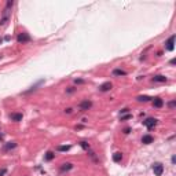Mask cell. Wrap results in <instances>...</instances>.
Instances as JSON below:
<instances>
[{
  "label": "cell",
  "mask_w": 176,
  "mask_h": 176,
  "mask_svg": "<svg viewBox=\"0 0 176 176\" xmlns=\"http://www.w3.org/2000/svg\"><path fill=\"white\" fill-rule=\"evenodd\" d=\"M12 4H14V2H11V0H8L7 3H6V7L3 10L2 12V17H0V26H6L7 25V22L10 21V18H11V7Z\"/></svg>",
  "instance_id": "6da1fadb"
},
{
  "label": "cell",
  "mask_w": 176,
  "mask_h": 176,
  "mask_svg": "<svg viewBox=\"0 0 176 176\" xmlns=\"http://www.w3.org/2000/svg\"><path fill=\"white\" fill-rule=\"evenodd\" d=\"M143 125L147 128L149 131H151L155 125H157V120H155V118H151V117L150 118H146V120L143 121Z\"/></svg>",
  "instance_id": "7a4b0ae2"
},
{
  "label": "cell",
  "mask_w": 176,
  "mask_h": 176,
  "mask_svg": "<svg viewBox=\"0 0 176 176\" xmlns=\"http://www.w3.org/2000/svg\"><path fill=\"white\" fill-rule=\"evenodd\" d=\"M173 48H175V35H172L165 41V50L167 51H173Z\"/></svg>",
  "instance_id": "3957f363"
},
{
  "label": "cell",
  "mask_w": 176,
  "mask_h": 176,
  "mask_svg": "<svg viewBox=\"0 0 176 176\" xmlns=\"http://www.w3.org/2000/svg\"><path fill=\"white\" fill-rule=\"evenodd\" d=\"M153 172H154L155 176H161L162 173H164V165L160 164V162L153 164Z\"/></svg>",
  "instance_id": "277c9868"
},
{
  "label": "cell",
  "mask_w": 176,
  "mask_h": 176,
  "mask_svg": "<svg viewBox=\"0 0 176 176\" xmlns=\"http://www.w3.org/2000/svg\"><path fill=\"white\" fill-rule=\"evenodd\" d=\"M17 41L19 44H25V43H29L30 41V36L28 33H19L18 36H17Z\"/></svg>",
  "instance_id": "5b68a950"
},
{
  "label": "cell",
  "mask_w": 176,
  "mask_h": 176,
  "mask_svg": "<svg viewBox=\"0 0 176 176\" xmlns=\"http://www.w3.org/2000/svg\"><path fill=\"white\" fill-rule=\"evenodd\" d=\"M91 107H92V102H91V100H88V99H85V100H83V102L79 103V109H80L81 111L90 110Z\"/></svg>",
  "instance_id": "8992f818"
},
{
  "label": "cell",
  "mask_w": 176,
  "mask_h": 176,
  "mask_svg": "<svg viewBox=\"0 0 176 176\" xmlns=\"http://www.w3.org/2000/svg\"><path fill=\"white\" fill-rule=\"evenodd\" d=\"M111 87H113V84H111L110 81H106V83H103L102 85L99 87V91L100 92H107V91L111 90Z\"/></svg>",
  "instance_id": "52a82bcc"
},
{
  "label": "cell",
  "mask_w": 176,
  "mask_h": 176,
  "mask_svg": "<svg viewBox=\"0 0 176 176\" xmlns=\"http://www.w3.org/2000/svg\"><path fill=\"white\" fill-rule=\"evenodd\" d=\"M153 106L157 107V109H161L164 106V100L161 98H153Z\"/></svg>",
  "instance_id": "ba28073f"
},
{
  "label": "cell",
  "mask_w": 176,
  "mask_h": 176,
  "mask_svg": "<svg viewBox=\"0 0 176 176\" xmlns=\"http://www.w3.org/2000/svg\"><path fill=\"white\" fill-rule=\"evenodd\" d=\"M153 142H154V138L151 135H143V138H142V143H144V144H150Z\"/></svg>",
  "instance_id": "9c48e42d"
},
{
  "label": "cell",
  "mask_w": 176,
  "mask_h": 176,
  "mask_svg": "<svg viewBox=\"0 0 176 176\" xmlns=\"http://www.w3.org/2000/svg\"><path fill=\"white\" fill-rule=\"evenodd\" d=\"M17 147V143L15 142H8V143H6L4 146H3V151H8V150H12V149Z\"/></svg>",
  "instance_id": "30bf717a"
},
{
  "label": "cell",
  "mask_w": 176,
  "mask_h": 176,
  "mask_svg": "<svg viewBox=\"0 0 176 176\" xmlns=\"http://www.w3.org/2000/svg\"><path fill=\"white\" fill-rule=\"evenodd\" d=\"M114 77H121V76H127V72L125 70H121V69H114L113 72H111Z\"/></svg>",
  "instance_id": "8fae6325"
},
{
  "label": "cell",
  "mask_w": 176,
  "mask_h": 176,
  "mask_svg": "<svg viewBox=\"0 0 176 176\" xmlns=\"http://www.w3.org/2000/svg\"><path fill=\"white\" fill-rule=\"evenodd\" d=\"M10 118L12 121H21L22 120V113H11L10 114Z\"/></svg>",
  "instance_id": "7c38bea8"
},
{
  "label": "cell",
  "mask_w": 176,
  "mask_h": 176,
  "mask_svg": "<svg viewBox=\"0 0 176 176\" xmlns=\"http://www.w3.org/2000/svg\"><path fill=\"white\" fill-rule=\"evenodd\" d=\"M153 81H154V83H165V81H167V77L158 74V76H154L153 77Z\"/></svg>",
  "instance_id": "4fadbf2b"
},
{
  "label": "cell",
  "mask_w": 176,
  "mask_h": 176,
  "mask_svg": "<svg viewBox=\"0 0 176 176\" xmlns=\"http://www.w3.org/2000/svg\"><path fill=\"white\" fill-rule=\"evenodd\" d=\"M54 158H55V153L54 151H47L46 155H44V160L46 161H52Z\"/></svg>",
  "instance_id": "5bb4252c"
},
{
  "label": "cell",
  "mask_w": 176,
  "mask_h": 176,
  "mask_svg": "<svg viewBox=\"0 0 176 176\" xmlns=\"http://www.w3.org/2000/svg\"><path fill=\"white\" fill-rule=\"evenodd\" d=\"M72 168H73V164L66 162V164H63L62 167H61V172H67V171H70Z\"/></svg>",
  "instance_id": "9a60e30c"
},
{
  "label": "cell",
  "mask_w": 176,
  "mask_h": 176,
  "mask_svg": "<svg viewBox=\"0 0 176 176\" xmlns=\"http://www.w3.org/2000/svg\"><path fill=\"white\" fill-rule=\"evenodd\" d=\"M121 160H123V154H121L120 151H117V153L113 154V161L114 162H121Z\"/></svg>",
  "instance_id": "2e32d148"
},
{
  "label": "cell",
  "mask_w": 176,
  "mask_h": 176,
  "mask_svg": "<svg viewBox=\"0 0 176 176\" xmlns=\"http://www.w3.org/2000/svg\"><path fill=\"white\" fill-rule=\"evenodd\" d=\"M139 102H149V100H151L153 98H150V96H147V95H140V96H138L136 98Z\"/></svg>",
  "instance_id": "e0dca14e"
},
{
  "label": "cell",
  "mask_w": 176,
  "mask_h": 176,
  "mask_svg": "<svg viewBox=\"0 0 176 176\" xmlns=\"http://www.w3.org/2000/svg\"><path fill=\"white\" fill-rule=\"evenodd\" d=\"M79 144H80V146H81V149H84V150H87V151H88V150H90V144H88V143H87V142H84V140H81V142H80V143H79Z\"/></svg>",
  "instance_id": "ac0fdd59"
},
{
  "label": "cell",
  "mask_w": 176,
  "mask_h": 176,
  "mask_svg": "<svg viewBox=\"0 0 176 176\" xmlns=\"http://www.w3.org/2000/svg\"><path fill=\"white\" fill-rule=\"evenodd\" d=\"M70 149H72V146H58V147H56V150H58V151H69Z\"/></svg>",
  "instance_id": "d6986e66"
},
{
  "label": "cell",
  "mask_w": 176,
  "mask_h": 176,
  "mask_svg": "<svg viewBox=\"0 0 176 176\" xmlns=\"http://www.w3.org/2000/svg\"><path fill=\"white\" fill-rule=\"evenodd\" d=\"M129 118H132V114H127V116H120V120H121V121L129 120Z\"/></svg>",
  "instance_id": "ffe728a7"
},
{
  "label": "cell",
  "mask_w": 176,
  "mask_h": 176,
  "mask_svg": "<svg viewBox=\"0 0 176 176\" xmlns=\"http://www.w3.org/2000/svg\"><path fill=\"white\" fill-rule=\"evenodd\" d=\"M6 173H7V168H2V169H0V176H4Z\"/></svg>",
  "instance_id": "44dd1931"
},
{
  "label": "cell",
  "mask_w": 176,
  "mask_h": 176,
  "mask_svg": "<svg viewBox=\"0 0 176 176\" xmlns=\"http://www.w3.org/2000/svg\"><path fill=\"white\" fill-rule=\"evenodd\" d=\"M168 106L171 107V109H173V107L176 106V102H175V100H172V102H169V103H168Z\"/></svg>",
  "instance_id": "7402d4cb"
},
{
  "label": "cell",
  "mask_w": 176,
  "mask_h": 176,
  "mask_svg": "<svg viewBox=\"0 0 176 176\" xmlns=\"http://www.w3.org/2000/svg\"><path fill=\"white\" fill-rule=\"evenodd\" d=\"M74 83H76V84H84V80H81V79H76V80H74Z\"/></svg>",
  "instance_id": "603a6c76"
},
{
  "label": "cell",
  "mask_w": 176,
  "mask_h": 176,
  "mask_svg": "<svg viewBox=\"0 0 176 176\" xmlns=\"http://www.w3.org/2000/svg\"><path fill=\"white\" fill-rule=\"evenodd\" d=\"M66 92H67V94H72V92H74V88H73V87H69V88L66 90Z\"/></svg>",
  "instance_id": "cb8c5ba5"
},
{
  "label": "cell",
  "mask_w": 176,
  "mask_h": 176,
  "mask_svg": "<svg viewBox=\"0 0 176 176\" xmlns=\"http://www.w3.org/2000/svg\"><path fill=\"white\" fill-rule=\"evenodd\" d=\"M128 111H129V109H123L120 111V116H121V114H124V113H128Z\"/></svg>",
  "instance_id": "d4e9b609"
},
{
  "label": "cell",
  "mask_w": 176,
  "mask_h": 176,
  "mask_svg": "<svg viewBox=\"0 0 176 176\" xmlns=\"http://www.w3.org/2000/svg\"><path fill=\"white\" fill-rule=\"evenodd\" d=\"M129 132H131V128H125V129H124V134H129Z\"/></svg>",
  "instance_id": "484cf974"
},
{
  "label": "cell",
  "mask_w": 176,
  "mask_h": 176,
  "mask_svg": "<svg viewBox=\"0 0 176 176\" xmlns=\"http://www.w3.org/2000/svg\"><path fill=\"white\" fill-rule=\"evenodd\" d=\"M65 111H66V113H67V114H70V113H72V109H70V107H69V109H66Z\"/></svg>",
  "instance_id": "4316f807"
},
{
  "label": "cell",
  "mask_w": 176,
  "mask_h": 176,
  "mask_svg": "<svg viewBox=\"0 0 176 176\" xmlns=\"http://www.w3.org/2000/svg\"><path fill=\"white\" fill-rule=\"evenodd\" d=\"M169 63H171V65H175V63H176V59H172V61H171V62H169Z\"/></svg>",
  "instance_id": "83f0119b"
},
{
  "label": "cell",
  "mask_w": 176,
  "mask_h": 176,
  "mask_svg": "<svg viewBox=\"0 0 176 176\" xmlns=\"http://www.w3.org/2000/svg\"><path fill=\"white\" fill-rule=\"evenodd\" d=\"M2 140H3V135L0 134V142H2Z\"/></svg>",
  "instance_id": "f1b7e54d"
},
{
  "label": "cell",
  "mask_w": 176,
  "mask_h": 176,
  "mask_svg": "<svg viewBox=\"0 0 176 176\" xmlns=\"http://www.w3.org/2000/svg\"><path fill=\"white\" fill-rule=\"evenodd\" d=\"M2 41H3V40H2V39H0V44H2Z\"/></svg>",
  "instance_id": "f546056e"
},
{
  "label": "cell",
  "mask_w": 176,
  "mask_h": 176,
  "mask_svg": "<svg viewBox=\"0 0 176 176\" xmlns=\"http://www.w3.org/2000/svg\"><path fill=\"white\" fill-rule=\"evenodd\" d=\"M0 58H2V55H0Z\"/></svg>",
  "instance_id": "4dcf8cb0"
}]
</instances>
